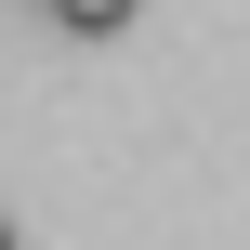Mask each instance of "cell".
Here are the masks:
<instances>
[{
  "mask_svg": "<svg viewBox=\"0 0 250 250\" xmlns=\"http://www.w3.org/2000/svg\"><path fill=\"white\" fill-rule=\"evenodd\" d=\"M0 250H13V224H0Z\"/></svg>",
  "mask_w": 250,
  "mask_h": 250,
  "instance_id": "cell-2",
  "label": "cell"
},
{
  "mask_svg": "<svg viewBox=\"0 0 250 250\" xmlns=\"http://www.w3.org/2000/svg\"><path fill=\"white\" fill-rule=\"evenodd\" d=\"M132 13H145V0H53V26H66V40H119Z\"/></svg>",
  "mask_w": 250,
  "mask_h": 250,
  "instance_id": "cell-1",
  "label": "cell"
}]
</instances>
